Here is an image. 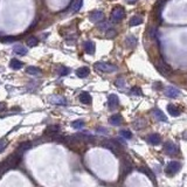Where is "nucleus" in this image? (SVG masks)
<instances>
[{
    "label": "nucleus",
    "instance_id": "0eeeda50",
    "mask_svg": "<svg viewBox=\"0 0 187 187\" xmlns=\"http://www.w3.org/2000/svg\"><path fill=\"white\" fill-rule=\"evenodd\" d=\"M89 19H90L91 22L94 24H97V22H102L104 20V14L101 11H94L91 12L90 15H89Z\"/></svg>",
    "mask_w": 187,
    "mask_h": 187
},
{
    "label": "nucleus",
    "instance_id": "f03ea898",
    "mask_svg": "<svg viewBox=\"0 0 187 187\" xmlns=\"http://www.w3.org/2000/svg\"><path fill=\"white\" fill-rule=\"evenodd\" d=\"M95 68L97 70L103 72H114L117 70V67L114 66V64H110V63L106 62H96L95 63Z\"/></svg>",
    "mask_w": 187,
    "mask_h": 187
},
{
    "label": "nucleus",
    "instance_id": "b1692460",
    "mask_svg": "<svg viewBox=\"0 0 187 187\" xmlns=\"http://www.w3.org/2000/svg\"><path fill=\"white\" fill-rule=\"evenodd\" d=\"M26 72L29 74V75H33V76H39V75H41V72H41V69L30 66V67L26 68Z\"/></svg>",
    "mask_w": 187,
    "mask_h": 187
},
{
    "label": "nucleus",
    "instance_id": "58836bf2",
    "mask_svg": "<svg viewBox=\"0 0 187 187\" xmlns=\"http://www.w3.org/2000/svg\"><path fill=\"white\" fill-rule=\"evenodd\" d=\"M2 41H5V42H11V41H12V42H13V41H15V38H6V39H4V40H2Z\"/></svg>",
    "mask_w": 187,
    "mask_h": 187
},
{
    "label": "nucleus",
    "instance_id": "7c9ffc66",
    "mask_svg": "<svg viewBox=\"0 0 187 187\" xmlns=\"http://www.w3.org/2000/svg\"><path fill=\"white\" fill-rule=\"evenodd\" d=\"M39 43V40L38 38H35V36H30V38L27 40V44H28L29 47H35V46H38Z\"/></svg>",
    "mask_w": 187,
    "mask_h": 187
},
{
    "label": "nucleus",
    "instance_id": "6ab92c4d",
    "mask_svg": "<svg viewBox=\"0 0 187 187\" xmlns=\"http://www.w3.org/2000/svg\"><path fill=\"white\" fill-rule=\"evenodd\" d=\"M32 145H33V144H32V142H22V143H20V144H19V146H18L16 151L22 154L25 151H27V150L30 149V147H32Z\"/></svg>",
    "mask_w": 187,
    "mask_h": 187
},
{
    "label": "nucleus",
    "instance_id": "cd10ccee",
    "mask_svg": "<svg viewBox=\"0 0 187 187\" xmlns=\"http://www.w3.org/2000/svg\"><path fill=\"white\" fill-rule=\"evenodd\" d=\"M82 6H83V0H75L72 5V12H77V11H80L82 8Z\"/></svg>",
    "mask_w": 187,
    "mask_h": 187
},
{
    "label": "nucleus",
    "instance_id": "1a4fd4ad",
    "mask_svg": "<svg viewBox=\"0 0 187 187\" xmlns=\"http://www.w3.org/2000/svg\"><path fill=\"white\" fill-rule=\"evenodd\" d=\"M108 105H109V108H110L111 110L116 109L117 106L119 105V98H118V96L115 95V94H111L110 96L108 97Z\"/></svg>",
    "mask_w": 187,
    "mask_h": 187
},
{
    "label": "nucleus",
    "instance_id": "9d476101",
    "mask_svg": "<svg viewBox=\"0 0 187 187\" xmlns=\"http://www.w3.org/2000/svg\"><path fill=\"white\" fill-rule=\"evenodd\" d=\"M146 142L151 145H158L160 144L161 142V138L158 133H150L147 137H146Z\"/></svg>",
    "mask_w": 187,
    "mask_h": 187
},
{
    "label": "nucleus",
    "instance_id": "c9c22d12",
    "mask_svg": "<svg viewBox=\"0 0 187 187\" xmlns=\"http://www.w3.org/2000/svg\"><path fill=\"white\" fill-rule=\"evenodd\" d=\"M140 171H142V172L143 173H145V174H147V175H149L150 178H151V179H154V175H153V173L152 172H150V170L147 167H142L140 168Z\"/></svg>",
    "mask_w": 187,
    "mask_h": 187
},
{
    "label": "nucleus",
    "instance_id": "7ed1b4c3",
    "mask_svg": "<svg viewBox=\"0 0 187 187\" xmlns=\"http://www.w3.org/2000/svg\"><path fill=\"white\" fill-rule=\"evenodd\" d=\"M124 15H125V12L123 10V7H120V6H117L115 7L112 12H111V20H112V22H118L120 21L122 19H124Z\"/></svg>",
    "mask_w": 187,
    "mask_h": 187
},
{
    "label": "nucleus",
    "instance_id": "dca6fc26",
    "mask_svg": "<svg viewBox=\"0 0 187 187\" xmlns=\"http://www.w3.org/2000/svg\"><path fill=\"white\" fill-rule=\"evenodd\" d=\"M167 111H168V114L171 116H173V117H178V116H180V114H181L180 109H179L177 105H174V104H168Z\"/></svg>",
    "mask_w": 187,
    "mask_h": 187
},
{
    "label": "nucleus",
    "instance_id": "412c9836",
    "mask_svg": "<svg viewBox=\"0 0 187 187\" xmlns=\"http://www.w3.org/2000/svg\"><path fill=\"white\" fill-rule=\"evenodd\" d=\"M152 114H153V117L156 119L160 120V122H167V118H166V116L164 115V112L161 110H159V109H154L152 111Z\"/></svg>",
    "mask_w": 187,
    "mask_h": 187
},
{
    "label": "nucleus",
    "instance_id": "473e14b6",
    "mask_svg": "<svg viewBox=\"0 0 187 187\" xmlns=\"http://www.w3.org/2000/svg\"><path fill=\"white\" fill-rule=\"evenodd\" d=\"M119 133H120V136H122V137H124L125 139H131V138H132V133L130 132L129 130H122Z\"/></svg>",
    "mask_w": 187,
    "mask_h": 187
},
{
    "label": "nucleus",
    "instance_id": "bb28decb",
    "mask_svg": "<svg viewBox=\"0 0 187 187\" xmlns=\"http://www.w3.org/2000/svg\"><path fill=\"white\" fill-rule=\"evenodd\" d=\"M145 125H146V122H145V119H143V118H138L137 120H134L133 122V128L136 130L143 129Z\"/></svg>",
    "mask_w": 187,
    "mask_h": 187
},
{
    "label": "nucleus",
    "instance_id": "f704fd0d",
    "mask_svg": "<svg viewBox=\"0 0 187 187\" xmlns=\"http://www.w3.org/2000/svg\"><path fill=\"white\" fill-rule=\"evenodd\" d=\"M7 140L6 139H0V153L6 149V146H7Z\"/></svg>",
    "mask_w": 187,
    "mask_h": 187
},
{
    "label": "nucleus",
    "instance_id": "4468645a",
    "mask_svg": "<svg viewBox=\"0 0 187 187\" xmlns=\"http://www.w3.org/2000/svg\"><path fill=\"white\" fill-rule=\"evenodd\" d=\"M60 130H61V128H60V125L55 124V125H49V126H47V129L44 130V133L48 134L49 137L50 136H53V134H56L60 132Z\"/></svg>",
    "mask_w": 187,
    "mask_h": 187
},
{
    "label": "nucleus",
    "instance_id": "4be33fe9",
    "mask_svg": "<svg viewBox=\"0 0 187 187\" xmlns=\"http://www.w3.org/2000/svg\"><path fill=\"white\" fill-rule=\"evenodd\" d=\"M125 42L128 44V47L134 48V47L137 46V43H138V40H137V38L133 36V35H130V36H128V38L125 39Z\"/></svg>",
    "mask_w": 187,
    "mask_h": 187
},
{
    "label": "nucleus",
    "instance_id": "9b49d317",
    "mask_svg": "<svg viewBox=\"0 0 187 187\" xmlns=\"http://www.w3.org/2000/svg\"><path fill=\"white\" fill-rule=\"evenodd\" d=\"M75 137L78 140H81L82 143H89V142H94L95 140V137L89 133H76Z\"/></svg>",
    "mask_w": 187,
    "mask_h": 187
},
{
    "label": "nucleus",
    "instance_id": "a19ab883",
    "mask_svg": "<svg viewBox=\"0 0 187 187\" xmlns=\"http://www.w3.org/2000/svg\"><path fill=\"white\" fill-rule=\"evenodd\" d=\"M182 137H184V138H185V139H187V132H186V133H184V134H182Z\"/></svg>",
    "mask_w": 187,
    "mask_h": 187
},
{
    "label": "nucleus",
    "instance_id": "f3484780",
    "mask_svg": "<svg viewBox=\"0 0 187 187\" xmlns=\"http://www.w3.org/2000/svg\"><path fill=\"white\" fill-rule=\"evenodd\" d=\"M89 74H90V69L88 67H81L76 70V75L77 77H80V78H86Z\"/></svg>",
    "mask_w": 187,
    "mask_h": 187
},
{
    "label": "nucleus",
    "instance_id": "f8f14e48",
    "mask_svg": "<svg viewBox=\"0 0 187 187\" xmlns=\"http://www.w3.org/2000/svg\"><path fill=\"white\" fill-rule=\"evenodd\" d=\"M165 95L167 97H178L180 95V90L177 89V88H174V86H167L166 89H165Z\"/></svg>",
    "mask_w": 187,
    "mask_h": 187
},
{
    "label": "nucleus",
    "instance_id": "4c0bfd02",
    "mask_svg": "<svg viewBox=\"0 0 187 187\" xmlns=\"http://www.w3.org/2000/svg\"><path fill=\"white\" fill-rule=\"evenodd\" d=\"M115 84L117 88H124L125 86V81L123 80V78H118L117 81L115 82Z\"/></svg>",
    "mask_w": 187,
    "mask_h": 187
},
{
    "label": "nucleus",
    "instance_id": "5701e85b",
    "mask_svg": "<svg viewBox=\"0 0 187 187\" xmlns=\"http://www.w3.org/2000/svg\"><path fill=\"white\" fill-rule=\"evenodd\" d=\"M22 66H24V63L21 62V61H19V60H16V58H12V60H11L10 67L12 68V69L18 70V69H21Z\"/></svg>",
    "mask_w": 187,
    "mask_h": 187
},
{
    "label": "nucleus",
    "instance_id": "c85d7f7f",
    "mask_svg": "<svg viewBox=\"0 0 187 187\" xmlns=\"http://www.w3.org/2000/svg\"><path fill=\"white\" fill-rule=\"evenodd\" d=\"M131 163L129 160H123V164H122V171H124L125 173H130L131 172Z\"/></svg>",
    "mask_w": 187,
    "mask_h": 187
},
{
    "label": "nucleus",
    "instance_id": "f257e3e1",
    "mask_svg": "<svg viewBox=\"0 0 187 187\" xmlns=\"http://www.w3.org/2000/svg\"><path fill=\"white\" fill-rule=\"evenodd\" d=\"M21 156L22 154L20 153V152H18V151H15L13 154H11V156H8L7 158L4 160L7 165H8V167L10 168H13V167H16L18 165H19V163L21 161Z\"/></svg>",
    "mask_w": 187,
    "mask_h": 187
},
{
    "label": "nucleus",
    "instance_id": "423d86ee",
    "mask_svg": "<svg viewBox=\"0 0 187 187\" xmlns=\"http://www.w3.org/2000/svg\"><path fill=\"white\" fill-rule=\"evenodd\" d=\"M157 69H158V72H160L161 75H164V76L170 77L172 75V69H171V67H170L168 64H166L165 62H163V61H160V62L157 64Z\"/></svg>",
    "mask_w": 187,
    "mask_h": 187
},
{
    "label": "nucleus",
    "instance_id": "a878e982",
    "mask_svg": "<svg viewBox=\"0 0 187 187\" xmlns=\"http://www.w3.org/2000/svg\"><path fill=\"white\" fill-rule=\"evenodd\" d=\"M143 24V19L139 15H134L130 19V26H138V25Z\"/></svg>",
    "mask_w": 187,
    "mask_h": 187
},
{
    "label": "nucleus",
    "instance_id": "72a5a7b5",
    "mask_svg": "<svg viewBox=\"0 0 187 187\" xmlns=\"http://www.w3.org/2000/svg\"><path fill=\"white\" fill-rule=\"evenodd\" d=\"M111 25L109 24V22H102V24H100V26H98V28L101 29V30H108V29H110Z\"/></svg>",
    "mask_w": 187,
    "mask_h": 187
},
{
    "label": "nucleus",
    "instance_id": "2eb2a0df",
    "mask_svg": "<svg viewBox=\"0 0 187 187\" xmlns=\"http://www.w3.org/2000/svg\"><path fill=\"white\" fill-rule=\"evenodd\" d=\"M78 98H80V102L83 103V104H90L91 102H92V98H91L90 94H89V92H86V91L81 92V94H80V96H78Z\"/></svg>",
    "mask_w": 187,
    "mask_h": 187
},
{
    "label": "nucleus",
    "instance_id": "aec40b11",
    "mask_svg": "<svg viewBox=\"0 0 187 187\" xmlns=\"http://www.w3.org/2000/svg\"><path fill=\"white\" fill-rule=\"evenodd\" d=\"M50 102L55 104V105H66L67 104V101L66 98L62 96H53L50 98Z\"/></svg>",
    "mask_w": 187,
    "mask_h": 187
},
{
    "label": "nucleus",
    "instance_id": "20e7f679",
    "mask_svg": "<svg viewBox=\"0 0 187 187\" xmlns=\"http://www.w3.org/2000/svg\"><path fill=\"white\" fill-rule=\"evenodd\" d=\"M180 168H181V163H179V161H175V160H173V161H170L168 165L166 166V173H167L168 175H173V174H175L180 171Z\"/></svg>",
    "mask_w": 187,
    "mask_h": 187
},
{
    "label": "nucleus",
    "instance_id": "e433bc0d",
    "mask_svg": "<svg viewBox=\"0 0 187 187\" xmlns=\"http://www.w3.org/2000/svg\"><path fill=\"white\" fill-rule=\"evenodd\" d=\"M131 92H132L133 95H138V96H142V95H143V92H142V90H140V88H138V86H133V88L131 89Z\"/></svg>",
    "mask_w": 187,
    "mask_h": 187
},
{
    "label": "nucleus",
    "instance_id": "ea45409f",
    "mask_svg": "<svg viewBox=\"0 0 187 187\" xmlns=\"http://www.w3.org/2000/svg\"><path fill=\"white\" fill-rule=\"evenodd\" d=\"M138 0H126V2H129V4H134V2H137Z\"/></svg>",
    "mask_w": 187,
    "mask_h": 187
},
{
    "label": "nucleus",
    "instance_id": "2f4dec72",
    "mask_svg": "<svg viewBox=\"0 0 187 187\" xmlns=\"http://www.w3.org/2000/svg\"><path fill=\"white\" fill-rule=\"evenodd\" d=\"M70 72V69L67 67H60L58 68V74L61 75V76H66Z\"/></svg>",
    "mask_w": 187,
    "mask_h": 187
},
{
    "label": "nucleus",
    "instance_id": "6e6552de",
    "mask_svg": "<svg viewBox=\"0 0 187 187\" xmlns=\"http://www.w3.org/2000/svg\"><path fill=\"white\" fill-rule=\"evenodd\" d=\"M164 151H165L168 156H172V154H175L178 152V147L173 142H166L165 145H164Z\"/></svg>",
    "mask_w": 187,
    "mask_h": 187
},
{
    "label": "nucleus",
    "instance_id": "ddd939ff",
    "mask_svg": "<svg viewBox=\"0 0 187 187\" xmlns=\"http://www.w3.org/2000/svg\"><path fill=\"white\" fill-rule=\"evenodd\" d=\"M109 123H110L111 125H114V126H118V125H120L123 123V117H122V115H119V114L112 115L110 118H109Z\"/></svg>",
    "mask_w": 187,
    "mask_h": 187
},
{
    "label": "nucleus",
    "instance_id": "a211bd4d",
    "mask_svg": "<svg viewBox=\"0 0 187 187\" xmlns=\"http://www.w3.org/2000/svg\"><path fill=\"white\" fill-rule=\"evenodd\" d=\"M83 47H84V50H86V54H92L95 53V43L92 42V41H86L84 44H83Z\"/></svg>",
    "mask_w": 187,
    "mask_h": 187
},
{
    "label": "nucleus",
    "instance_id": "39448f33",
    "mask_svg": "<svg viewBox=\"0 0 187 187\" xmlns=\"http://www.w3.org/2000/svg\"><path fill=\"white\" fill-rule=\"evenodd\" d=\"M103 146H104L105 149L110 150L111 152L115 154L120 153V151H122L119 144L116 143V142H114V140H105V142H103Z\"/></svg>",
    "mask_w": 187,
    "mask_h": 187
},
{
    "label": "nucleus",
    "instance_id": "393cba45",
    "mask_svg": "<svg viewBox=\"0 0 187 187\" xmlns=\"http://www.w3.org/2000/svg\"><path fill=\"white\" fill-rule=\"evenodd\" d=\"M13 52H14L15 54H18V55H26L28 50H27V48L24 47V46L16 44V46H14V48H13Z\"/></svg>",
    "mask_w": 187,
    "mask_h": 187
},
{
    "label": "nucleus",
    "instance_id": "c756f323",
    "mask_svg": "<svg viewBox=\"0 0 187 187\" xmlns=\"http://www.w3.org/2000/svg\"><path fill=\"white\" fill-rule=\"evenodd\" d=\"M72 126L74 129H82V128H84V122L81 119H77V120H74L72 123Z\"/></svg>",
    "mask_w": 187,
    "mask_h": 187
}]
</instances>
